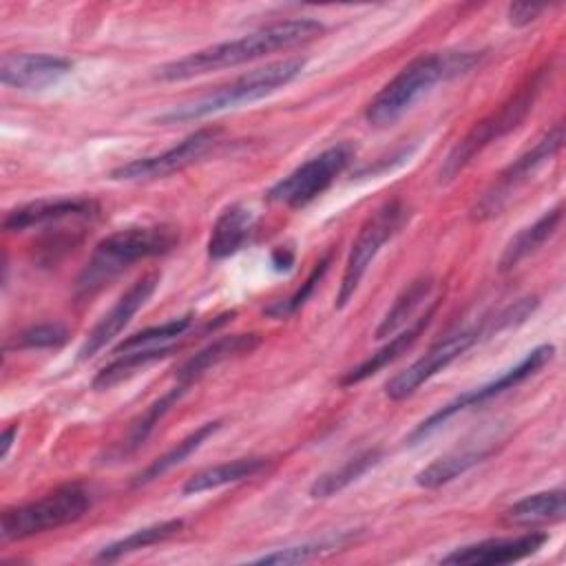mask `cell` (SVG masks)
I'll use <instances>...</instances> for the list:
<instances>
[{"mask_svg":"<svg viewBox=\"0 0 566 566\" xmlns=\"http://www.w3.org/2000/svg\"><path fill=\"white\" fill-rule=\"evenodd\" d=\"M323 31H325V24L318 20H312V18H294V20L274 22V24L261 27L248 35H241L237 40L219 42V44L199 49L190 55H184L175 62H168V64L159 66L155 75H157V80H164V82L190 80L195 75L230 69V66L263 57L274 51L294 49L298 44L321 38Z\"/></svg>","mask_w":566,"mask_h":566,"instance_id":"6da1fadb","label":"cell"},{"mask_svg":"<svg viewBox=\"0 0 566 566\" xmlns=\"http://www.w3.org/2000/svg\"><path fill=\"white\" fill-rule=\"evenodd\" d=\"M480 60V51H442L413 57L374 95L367 104L365 119L378 128L394 124L433 84L467 75Z\"/></svg>","mask_w":566,"mask_h":566,"instance_id":"7a4b0ae2","label":"cell"},{"mask_svg":"<svg viewBox=\"0 0 566 566\" xmlns=\"http://www.w3.org/2000/svg\"><path fill=\"white\" fill-rule=\"evenodd\" d=\"M179 243V230L175 226H133L117 230L102 239L77 279V292L91 294L106 281L119 274L124 268L139 259L159 256L170 252Z\"/></svg>","mask_w":566,"mask_h":566,"instance_id":"3957f363","label":"cell"},{"mask_svg":"<svg viewBox=\"0 0 566 566\" xmlns=\"http://www.w3.org/2000/svg\"><path fill=\"white\" fill-rule=\"evenodd\" d=\"M303 69H305L303 57H285V60L265 64L261 69H254V71L232 80L226 86H219L210 95H203L195 102L170 108L168 113H164L159 117V122H164V124L190 122V119H199V117H206V115H212V113H219L226 108H234L239 104H250V102L263 99L265 95H270V93L279 91L281 86L290 84L292 80H296Z\"/></svg>","mask_w":566,"mask_h":566,"instance_id":"277c9868","label":"cell"},{"mask_svg":"<svg viewBox=\"0 0 566 566\" xmlns=\"http://www.w3.org/2000/svg\"><path fill=\"white\" fill-rule=\"evenodd\" d=\"M544 80H546V69H542L533 77H528L526 84H522L515 91V95H511L497 111H493L486 117H482L480 122H475L473 128L444 157V161L440 166V172H438V181L449 184L491 142H495V139L504 137L506 133H511L513 128H517L524 122V117L528 115V111L533 108L535 97L539 95V91L544 86Z\"/></svg>","mask_w":566,"mask_h":566,"instance_id":"5b68a950","label":"cell"},{"mask_svg":"<svg viewBox=\"0 0 566 566\" xmlns=\"http://www.w3.org/2000/svg\"><path fill=\"white\" fill-rule=\"evenodd\" d=\"M91 506V493L73 482L57 486L55 491L7 509L0 520V537L2 542L24 539L44 531H53L60 526H66L71 522H77Z\"/></svg>","mask_w":566,"mask_h":566,"instance_id":"8992f818","label":"cell"},{"mask_svg":"<svg viewBox=\"0 0 566 566\" xmlns=\"http://www.w3.org/2000/svg\"><path fill=\"white\" fill-rule=\"evenodd\" d=\"M409 217V208L402 201H387L385 206H380L358 230L345 270H343V279L336 292V307L343 310L356 294L367 268L371 265V261L376 259V254L380 252V248L402 228V223Z\"/></svg>","mask_w":566,"mask_h":566,"instance_id":"52a82bcc","label":"cell"},{"mask_svg":"<svg viewBox=\"0 0 566 566\" xmlns=\"http://www.w3.org/2000/svg\"><path fill=\"white\" fill-rule=\"evenodd\" d=\"M555 356V347L553 345H539L535 349H531L515 367L506 369L504 374H500L495 380L486 382V385H480L471 391H464L460 396H455L453 400H449L447 405H442L438 411H433L429 418H424L407 438L409 444H418L422 442L424 438H429L436 429H440L447 420H451L453 416H458L460 411H467L471 407H480L484 405L486 400L513 389L515 385L524 382L526 378H531L533 374H537L551 358Z\"/></svg>","mask_w":566,"mask_h":566,"instance_id":"ba28073f","label":"cell"},{"mask_svg":"<svg viewBox=\"0 0 566 566\" xmlns=\"http://www.w3.org/2000/svg\"><path fill=\"white\" fill-rule=\"evenodd\" d=\"M352 157H354L352 144L340 142L336 146H329L321 155L307 159L305 164L294 168L290 175L279 179L265 195L274 203H285L287 208H294V210L303 208L332 186V181L347 168Z\"/></svg>","mask_w":566,"mask_h":566,"instance_id":"9c48e42d","label":"cell"},{"mask_svg":"<svg viewBox=\"0 0 566 566\" xmlns=\"http://www.w3.org/2000/svg\"><path fill=\"white\" fill-rule=\"evenodd\" d=\"M493 332H495L493 318H484L480 325L455 329V332L447 334L444 338L436 340L418 360H413L407 369L398 371L385 385L387 398H391V400L409 398L420 385H424L438 371L449 367L458 356H462L469 347H473L480 338H484L486 334H493Z\"/></svg>","mask_w":566,"mask_h":566,"instance_id":"30bf717a","label":"cell"},{"mask_svg":"<svg viewBox=\"0 0 566 566\" xmlns=\"http://www.w3.org/2000/svg\"><path fill=\"white\" fill-rule=\"evenodd\" d=\"M564 142V124L555 122L526 153H522L511 166H506L500 175L497 181H493V186L480 197V201H475L471 217L478 221L491 219L495 217L504 203L509 201V197L548 159H553Z\"/></svg>","mask_w":566,"mask_h":566,"instance_id":"8fae6325","label":"cell"},{"mask_svg":"<svg viewBox=\"0 0 566 566\" xmlns=\"http://www.w3.org/2000/svg\"><path fill=\"white\" fill-rule=\"evenodd\" d=\"M221 130L219 128H199L186 139H181L177 146L153 155L133 159L128 164H122L111 170V179L117 181H150L166 175H172L177 170H184L186 166L199 161L212 146L219 142Z\"/></svg>","mask_w":566,"mask_h":566,"instance_id":"7c38bea8","label":"cell"},{"mask_svg":"<svg viewBox=\"0 0 566 566\" xmlns=\"http://www.w3.org/2000/svg\"><path fill=\"white\" fill-rule=\"evenodd\" d=\"M159 272H146L142 274L117 301L115 305L95 323V327L86 334L80 352H77V360H88L91 356H95L102 347H106L115 336H119V332L130 323V318L146 305V301L153 296V292L159 285Z\"/></svg>","mask_w":566,"mask_h":566,"instance_id":"4fadbf2b","label":"cell"},{"mask_svg":"<svg viewBox=\"0 0 566 566\" xmlns=\"http://www.w3.org/2000/svg\"><path fill=\"white\" fill-rule=\"evenodd\" d=\"M73 62L46 53H4L0 60V82L11 88L38 91L60 82Z\"/></svg>","mask_w":566,"mask_h":566,"instance_id":"5bb4252c","label":"cell"},{"mask_svg":"<svg viewBox=\"0 0 566 566\" xmlns=\"http://www.w3.org/2000/svg\"><path fill=\"white\" fill-rule=\"evenodd\" d=\"M546 539L548 535L542 531H531L517 537H491L451 551L440 564H511L537 553Z\"/></svg>","mask_w":566,"mask_h":566,"instance_id":"9a60e30c","label":"cell"},{"mask_svg":"<svg viewBox=\"0 0 566 566\" xmlns=\"http://www.w3.org/2000/svg\"><path fill=\"white\" fill-rule=\"evenodd\" d=\"M97 210H99L97 201L88 197L38 199L9 210L2 226L7 232H22L35 226L57 223L64 219H86V217H93Z\"/></svg>","mask_w":566,"mask_h":566,"instance_id":"2e32d148","label":"cell"},{"mask_svg":"<svg viewBox=\"0 0 566 566\" xmlns=\"http://www.w3.org/2000/svg\"><path fill=\"white\" fill-rule=\"evenodd\" d=\"M261 345L259 334H230L212 340L210 345L201 347L197 354H192L179 369H177V382L190 387L197 382L208 369L221 365L223 360H230L241 354H250Z\"/></svg>","mask_w":566,"mask_h":566,"instance_id":"e0dca14e","label":"cell"},{"mask_svg":"<svg viewBox=\"0 0 566 566\" xmlns=\"http://www.w3.org/2000/svg\"><path fill=\"white\" fill-rule=\"evenodd\" d=\"M436 314V303L424 312V316L416 318V323H411L407 329H402L398 336H394L387 345H382L378 352H374L371 356H367L363 363H358L356 367H352L343 378H340V385L349 387V385H356L365 378H369L371 374L380 371L382 367H387L389 363H394L396 358H400L418 338L420 334L427 329V325L431 323Z\"/></svg>","mask_w":566,"mask_h":566,"instance_id":"ac0fdd59","label":"cell"},{"mask_svg":"<svg viewBox=\"0 0 566 566\" xmlns=\"http://www.w3.org/2000/svg\"><path fill=\"white\" fill-rule=\"evenodd\" d=\"M254 228V214L243 203L228 206L214 221L208 239L210 259H228L243 248Z\"/></svg>","mask_w":566,"mask_h":566,"instance_id":"d6986e66","label":"cell"},{"mask_svg":"<svg viewBox=\"0 0 566 566\" xmlns=\"http://www.w3.org/2000/svg\"><path fill=\"white\" fill-rule=\"evenodd\" d=\"M270 460L268 458H259V455H250V458H237L223 464H214L208 467L195 475H190L184 486L181 493L184 495H195V493H203V491H212L226 484H234V482H243L248 478L259 475L263 469H268Z\"/></svg>","mask_w":566,"mask_h":566,"instance_id":"ffe728a7","label":"cell"},{"mask_svg":"<svg viewBox=\"0 0 566 566\" xmlns=\"http://www.w3.org/2000/svg\"><path fill=\"white\" fill-rule=\"evenodd\" d=\"M562 221V203H557L555 208L546 210L535 223L526 226L524 230H520L504 248L502 256H500V272H509L513 270L520 261H524L528 254H533L537 248H542L557 230Z\"/></svg>","mask_w":566,"mask_h":566,"instance_id":"44dd1931","label":"cell"},{"mask_svg":"<svg viewBox=\"0 0 566 566\" xmlns=\"http://www.w3.org/2000/svg\"><path fill=\"white\" fill-rule=\"evenodd\" d=\"M380 458H382V451L378 447L356 453L354 458L345 460L338 469H332V471L318 475L310 486V495L318 500V497H332V495L340 493L352 482H356L360 475H365L371 467H376L380 462Z\"/></svg>","mask_w":566,"mask_h":566,"instance_id":"7402d4cb","label":"cell"},{"mask_svg":"<svg viewBox=\"0 0 566 566\" xmlns=\"http://www.w3.org/2000/svg\"><path fill=\"white\" fill-rule=\"evenodd\" d=\"M221 427V420H210V422H203L201 427H197L192 433H188L181 442H177L170 451H166L164 455L155 458L146 469H142L135 478H133V486H142V484H148L153 482L155 478L164 475L166 471H170L172 467L181 464L190 453H195L214 431H219Z\"/></svg>","mask_w":566,"mask_h":566,"instance_id":"603a6c76","label":"cell"},{"mask_svg":"<svg viewBox=\"0 0 566 566\" xmlns=\"http://www.w3.org/2000/svg\"><path fill=\"white\" fill-rule=\"evenodd\" d=\"M186 391H188L186 385L175 382L164 396H159L150 407H146V411L130 424V431H128L126 440L119 442V444L113 449V453H115L117 458H122V455H128V453H133L135 449H139V447L146 442V438L153 433L155 424L170 411V407H172Z\"/></svg>","mask_w":566,"mask_h":566,"instance_id":"cb8c5ba5","label":"cell"},{"mask_svg":"<svg viewBox=\"0 0 566 566\" xmlns=\"http://www.w3.org/2000/svg\"><path fill=\"white\" fill-rule=\"evenodd\" d=\"M504 517L513 524H539V522H559L564 517V489H551L533 493L506 509Z\"/></svg>","mask_w":566,"mask_h":566,"instance_id":"d4e9b609","label":"cell"},{"mask_svg":"<svg viewBox=\"0 0 566 566\" xmlns=\"http://www.w3.org/2000/svg\"><path fill=\"white\" fill-rule=\"evenodd\" d=\"M489 453H491V449H467V451L447 453V455L433 460L431 464H427L422 471H418L416 484L422 489H438V486L455 480L471 467L480 464Z\"/></svg>","mask_w":566,"mask_h":566,"instance_id":"484cf974","label":"cell"},{"mask_svg":"<svg viewBox=\"0 0 566 566\" xmlns=\"http://www.w3.org/2000/svg\"><path fill=\"white\" fill-rule=\"evenodd\" d=\"M175 352V347H142V349H130V352H122L117 354L115 360H111L106 367H102L97 371V376L93 378V389H108L126 378H130L135 371H139L142 367L166 358Z\"/></svg>","mask_w":566,"mask_h":566,"instance_id":"4316f807","label":"cell"},{"mask_svg":"<svg viewBox=\"0 0 566 566\" xmlns=\"http://www.w3.org/2000/svg\"><path fill=\"white\" fill-rule=\"evenodd\" d=\"M433 287V279L427 274L413 279L394 301V305L387 310V314L382 316L380 325L376 327V338H387L394 332H398L411 316L413 312L422 305V301L429 296Z\"/></svg>","mask_w":566,"mask_h":566,"instance_id":"83f0119b","label":"cell"},{"mask_svg":"<svg viewBox=\"0 0 566 566\" xmlns=\"http://www.w3.org/2000/svg\"><path fill=\"white\" fill-rule=\"evenodd\" d=\"M184 528V520H166V522H157L153 526H146V528H139V531H133L130 535L104 546L99 553H97V562H115L133 551H139V548H146L150 544H157V542H164L168 537H172L175 533H179Z\"/></svg>","mask_w":566,"mask_h":566,"instance_id":"f1b7e54d","label":"cell"},{"mask_svg":"<svg viewBox=\"0 0 566 566\" xmlns=\"http://www.w3.org/2000/svg\"><path fill=\"white\" fill-rule=\"evenodd\" d=\"M352 539H354L352 531L332 533V535H325V537L314 539V542H305V544H296V546H287V548H279V551L265 553V555L252 559V564H298V562L314 559V557H318L323 553L338 551L345 544H349Z\"/></svg>","mask_w":566,"mask_h":566,"instance_id":"f546056e","label":"cell"},{"mask_svg":"<svg viewBox=\"0 0 566 566\" xmlns=\"http://www.w3.org/2000/svg\"><path fill=\"white\" fill-rule=\"evenodd\" d=\"M192 323V316H179V318H172V321H166L161 325H153V327H146L142 332H135L133 336L124 338L117 347H115V354H122V352H130V349H142V347H150L153 343H161V340H168V338H175V336H181Z\"/></svg>","mask_w":566,"mask_h":566,"instance_id":"4dcf8cb0","label":"cell"},{"mask_svg":"<svg viewBox=\"0 0 566 566\" xmlns=\"http://www.w3.org/2000/svg\"><path fill=\"white\" fill-rule=\"evenodd\" d=\"M66 340H69V329L62 323H40L20 332V336H15L11 347L46 349V347H60Z\"/></svg>","mask_w":566,"mask_h":566,"instance_id":"1f68e13d","label":"cell"},{"mask_svg":"<svg viewBox=\"0 0 566 566\" xmlns=\"http://www.w3.org/2000/svg\"><path fill=\"white\" fill-rule=\"evenodd\" d=\"M327 265H329V256H323V259L316 263V268L310 272V276L305 279V283H303L292 296H287V298H283V301H274L272 305H268V307H265V314H268V316H274V318H283V316L294 314V312L310 298V294L314 292V287L318 285V281H321L323 274L327 272Z\"/></svg>","mask_w":566,"mask_h":566,"instance_id":"d6a6232c","label":"cell"},{"mask_svg":"<svg viewBox=\"0 0 566 566\" xmlns=\"http://www.w3.org/2000/svg\"><path fill=\"white\" fill-rule=\"evenodd\" d=\"M548 7L546 4H531V2H513L506 9V18L513 27H528L535 22Z\"/></svg>","mask_w":566,"mask_h":566,"instance_id":"836d02e7","label":"cell"},{"mask_svg":"<svg viewBox=\"0 0 566 566\" xmlns=\"http://www.w3.org/2000/svg\"><path fill=\"white\" fill-rule=\"evenodd\" d=\"M272 265L279 270V272H287L292 265H294V250L292 248H274L272 252Z\"/></svg>","mask_w":566,"mask_h":566,"instance_id":"e575fe53","label":"cell"},{"mask_svg":"<svg viewBox=\"0 0 566 566\" xmlns=\"http://www.w3.org/2000/svg\"><path fill=\"white\" fill-rule=\"evenodd\" d=\"M15 436H18V424H11V427H7L2 431V438H0V460H4L9 455V449H11L13 440H15Z\"/></svg>","mask_w":566,"mask_h":566,"instance_id":"d590c367","label":"cell"}]
</instances>
